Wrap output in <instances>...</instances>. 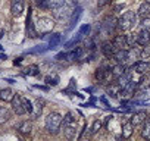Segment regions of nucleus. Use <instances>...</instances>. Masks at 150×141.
Masks as SVG:
<instances>
[{
    "mask_svg": "<svg viewBox=\"0 0 150 141\" xmlns=\"http://www.w3.org/2000/svg\"><path fill=\"white\" fill-rule=\"evenodd\" d=\"M25 5L22 0H12V5H11V12L13 16H21L24 13Z\"/></svg>",
    "mask_w": 150,
    "mask_h": 141,
    "instance_id": "nucleus-7",
    "label": "nucleus"
},
{
    "mask_svg": "<svg viewBox=\"0 0 150 141\" xmlns=\"http://www.w3.org/2000/svg\"><path fill=\"white\" fill-rule=\"evenodd\" d=\"M41 115V104H40V102H37V104L33 107V112H31V116L35 119V118H38Z\"/></svg>",
    "mask_w": 150,
    "mask_h": 141,
    "instance_id": "nucleus-31",
    "label": "nucleus"
},
{
    "mask_svg": "<svg viewBox=\"0 0 150 141\" xmlns=\"http://www.w3.org/2000/svg\"><path fill=\"white\" fill-rule=\"evenodd\" d=\"M0 50H2V47H0Z\"/></svg>",
    "mask_w": 150,
    "mask_h": 141,
    "instance_id": "nucleus-40",
    "label": "nucleus"
},
{
    "mask_svg": "<svg viewBox=\"0 0 150 141\" xmlns=\"http://www.w3.org/2000/svg\"><path fill=\"white\" fill-rule=\"evenodd\" d=\"M22 104H24V109H25V112L27 113H30L31 115V112H33V103H31V100H28L27 97H22Z\"/></svg>",
    "mask_w": 150,
    "mask_h": 141,
    "instance_id": "nucleus-29",
    "label": "nucleus"
},
{
    "mask_svg": "<svg viewBox=\"0 0 150 141\" xmlns=\"http://www.w3.org/2000/svg\"><path fill=\"white\" fill-rule=\"evenodd\" d=\"M60 41H62V35H60L59 32L52 34V37H50V40H49V49H54V47H57V46L60 44Z\"/></svg>",
    "mask_w": 150,
    "mask_h": 141,
    "instance_id": "nucleus-21",
    "label": "nucleus"
},
{
    "mask_svg": "<svg viewBox=\"0 0 150 141\" xmlns=\"http://www.w3.org/2000/svg\"><path fill=\"white\" fill-rule=\"evenodd\" d=\"M25 74H28V75H38V74H40L38 66H37V65H31V66H28V68L25 69Z\"/></svg>",
    "mask_w": 150,
    "mask_h": 141,
    "instance_id": "nucleus-30",
    "label": "nucleus"
},
{
    "mask_svg": "<svg viewBox=\"0 0 150 141\" xmlns=\"http://www.w3.org/2000/svg\"><path fill=\"white\" fill-rule=\"evenodd\" d=\"M18 131L21 132V134H30L31 132V123L28 122V121H24V122H21V123H18Z\"/></svg>",
    "mask_w": 150,
    "mask_h": 141,
    "instance_id": "nucleus-26",
    "label": "nucleus"
},
{
    "mask_svg": "<svg viewBox=\"0 0 150 141\" xmlns=\"http://www.w3.org/2000/svg\"><path fill=\"white\" fill-rule=\"evenodd\" d=\"M46 82H47V84H52V85H56V84H57V78H53V80H52L50 77H47V78H46Z\"/></svg>",
    "mask_w": 150,
    "mask_h": 141,
    "instance_id": "nucleus-36",
    "label": "nucleus"
},
{
    "mask_svg": "<svg viewBox=\"0 0 150 141\" xmlns=\"http://www.w3.org/2000/svg\"><path fill=\"white\" fill-rule=\"evenodd\" d=\"M102 51L106 57H113V54L116 51V47H115L113 41H105L102 44Z\"/></svg>",
    "mask_w": 150,
    "mask_h": 141,
    "instance_id": "nucleus-9",
    "label": "nucleus"
},
{
    "mask_svg": "<svg viewBox=\"0 0 150 141\" xmlns=\"http://www.w3.org/2000/svg\"><path fill=\"white\" fill-rule=\"evenodd\" d=\"M81 40H83V35H81V34L78 32V34H77V37H74V38H72L71 41H68V43L65 44V47H66V49H71L72 46H75V44H78V43H80Z\"/></svg>",
    "mask_w": 150,
    "mask_h": 141,
    "instance_id": "nucleus-28",
    "label": "nucleus"
},
{
    "mask_svg": "<svg viewBox=\"0 0 150 141\" xmlns=\"http://www.w3.org/2000/svg\"><path fill=\"white\" fill-rule=\"evenodd\" d=\"M125 37H127V43H128L129 47L137 43V34H129V35H125Z\"/></svg>",
    "mask_w": 150,
    "mask_h": 141,
    "instance_id": "nucleus-32",
    "label": "nucleus"
},
{
    "mask_svg": "<svg viewBox=\"0 0 150 141\" xmlns=\"http://www.w3.org/2000/svg\"><path fill=\"white\" fill-rule=\"evenodd\" d=\"M81 15H83V8L81 6H75V9H74V12H72V15L69 18V30H72L75 27V24L78 22Z\"/></svg>",
    "mask_w": 150,
    "mask_h": 141,
    "instance_id": "nucleus-11",
    "label": "nucleus"
},
{
    "mask_svg": "<svg viewBox=\"0 0 150 141\" xmlns=\"http://www.w3.org/2000/svg\"><path fill=\"white\" fill-rule=\"evenodd\" d=\"M27 35L30 38H35L38 34L34 28V24H33V11L28 9V18H27Z\"/></svg>",
    "mask_w": 150,
    "mask_h": 141,
    "instance_id": "nucleus-8",
    "label": "nucleus"
},
{
    "mask_svg": "<svg viewBox=\"0 0 150 141\" xmlns=\"http://www.w3.org/2000/svg\"><path fill=\"white\" fill-rule=\"evenodd\" d=\"M112 72H113V77H115V80L118 78V77H121V75H124L127 70H125V66H124V63H118V65H115L113 68H112Z\"/></svg>",
    "mask_w": 150,
    "mask_h": 141,
    "instance_id": "nucleus-24",
    "label": "nucleus"
},
{
    "mask_svg": "<svg viewBox=\"0 0 150 141\" xmlns=\"http://www.w3.org/2000/svg\"><path fill=\"white\" fill-rule=\"evenodd\" d=\"M53 27H54V22H53V19H50V18L41 16V18H38V21H37V30L40 31V34H47V32H50V31L53 30Z\"/></svg>",
    "mask_w": 150,
    "mask_h": 141,
    "instance_id": "nucleus-5",
    "label": "nucleus"
},
{
    "mask_svg": "<svg viewBox=\"0 0 150 141\" xmlns=\"http://www.w3.org/2000/svg\"><path fill=\"white\" fill-rule=\"evenodd\" d=\"M140 25H141V28H144V30H150V16H146V18H143Z\"/></svg>",
    "mask_w": 150,
    "mask_h": 141,
    "instance_id": "nucleus-35",
    "label": "nucleus"
},
{
    "mask_svg": "<svg viewBox=\"0 0 150 141\" xmlns=\"http://www.w3.org/2000/svg\"><path fill=\"white\" fill-rule=\"evenodd\" d=\"M96 80L102 84H110L115 80L112 68H99L96 70Z\"/></svg>",
    "mask_w": 150,
    "mask_h": 141,
    "instance_id": "nucleus-4",
    "label": "nucleus"
},
{
    "mask_svg": "<svg viewBox=\"0 0 150 141\" xmlns=\"http://www.w3.org/2000/svg\"><path fill=\"white\" fill-rule=\"evenodd\" d=\"M113 44L116 47V50H128V43H127V37L125 35H116L113 40Z\"/></svg>",
    "mask_w": 150,
    "mask_h": 141,
    "instance_id": "nucleus-14",
    "label": "nucleus"
},
{
    "mask_svg": "<svg viewBox=\"0 0 150 141\" xmlns=\"http://www.w3.org/2000/svg\"><path fill=\"white\" fill-rule=\"evenodd\" d=\"M135 25H137V15H135V12H131V11L125 12L118 19V28L121 31H128V30H131Z\"/></svg>",
    "mask_w": 150,
    "mask_h": 141,
    "instance_id": "nucleus-2",
    "label": "nucleus"
},
{
    "mask_svg": "<svg viewBox=\"0 0 150 141\" xmlns=\"http://www.w3.org/2000/svg\"><path fill=\"white\" fill-rule=\"evenodd\" d=\"M65 5V0H47V8L49 9H57Z\"/></svg>",
    "mask_w": 150,
    "mask_h": 141,
    "instance_id": "nucleus-27",
    "label": "nucleus"
},
{
    "mask_svg": "<svg viewBox=\"0 0 150 141\" xmlns=\"http://www.w3.org/2000/svg\"><path fill=\"white\" fill-rule=\"evenodd\" d=\"M146 118H147L146 112H144V110H140V112H135V113L131 116L129 122H131L134 126H138V125H141V123L146 121Z\"/></svg>",
    "mask_w": 150,
    "mask_h": 141,
    "instance_id": "nucleus-12",
    "label": "nucleus"
},
{
    "mask_svg": "<svg viewBox=\"0 0 150 141\" xmlns=\"http://www.w3.org/2000/svg\"><path fill=\"white\" fill-rule=\"evenodd\" d=\"M35 88H40V90H47V87H43V85H34Z\"/></svg>",
    "mask_w": 150,
    "mask_h": 141,
    "instance_id": "nucleus-37",
    "label": "nucleus"
},
{
    "mask_svg": "<svg viewBox=\"0 0 150 141\" xmlns=\"http://www.w3.org/2000/svg\"><path fill=\"white\" fill-rule=\"evenodd\" d=\"M90 30H91V27H90L88 24H84V25H83V27L80 28V31H78V32H80V34H81V35L84 37V35H88Z\"/></svg>",
    "mask_w": 150,
    "mask_h": 141,
    "instance_id": "nucleus-34",
    "label": "nucleus"
},
{
    "mask_svg": "<svg viewBox=\"0 0 150 141\" xmlns=\"http://www.w3.org/2000/svg\"><path fill=\"white\" fill-rule=\"evenodd\" d=\"M0 59H6V54H0Z\"/></svg>",
    "mask_w": 150,
    "mask_h": 141,
    "instance_id": "nucleus-38",
    "label": "nucleus"
},
{
    "mask_svg": "<svg viewBox=\"0 0 150 141\" xmlns=\"http://www.w3.org/2000/svg\"><path fill=\"white\" fill-rule=\"evenodd\" d=\"M103 28L108 31V32H110V31H113V28L115 27H118V21L113 18V16H108L105 21H103Z\"/></svg>",
    "mask_w": 150,
    "mask_h": 141,
    "instance_id": "nucleus-16",
    "label": "nucleus"
},
{
    "mask_svg": "<svg viewBox=\"0 0 150 141\" xmlns=\"http://www.w3.org/2000/svg\"><path fill=\"white\" fill-rule=\"evenodd\" d=\"M75 132H77V123H72V125H66L63 126V134L66 138L72 140L75 137Z\"/></svg>",
    "mask_w": 150,
    "mask_h": 141,
    "instance_id": "nucleus-18",
    "label": "nucleus"
},
{
    "mask_svg": "<svg viewBox=\"0 0 150 141\" xmlns=\"http://www.w3.org/2000/svg\"><path fill=\"white\" fill-rule=\"evenodd\" d=\"M12 109H13V112L16 113V115H25L27 112H25V109H24V104H22V97L21 96H18V94H15L13 96V99H12Z\"/></svg>",
    "mask_w": 150,
    "mask_h": 141,
    "instance_id": "nucleus-6",
    "label": "nucleus"
},
{
    "mask_svg": "<svg viewBox=\"0 0 150 141\" xmlns=\"http://www.w3.org/2000/svg\"><path fill=\"white\" fill-rule=\"evenodd\" d=\"M137 13H138L140 16H143V18L150 16V3H147V2L141 3L140 8H138V12H137Z\"/></svg>",
    "mask_w": 150,
    "mask_h": 141,
    "instance_id": "nucleus-22",
    "label": "nucleus"
},
{
    "mask_svg": "<svg viewBox=\"0 0 150 141\" xmlns=\"http://www.w3.org/2000/svg\"><path fill=\"white\" fill-rule=\"evenodd\" d=\"M62 119H63V118H62L59 113H56V112L47 115V118H46V121H44V126H46L47 132H50V134H57L59 129H60V126H62Z\"/></svg>",
    "mask_w": 150,
    "mask_h": 141,
    "instance_id": "nucleus-1",
    "label": "nucleus"
},
{
    "mask_svg": "<svg viewBox=\"0 0 150 141\" xmlns=\"http://www.w3.org/2000/svg\"><path fill=\"white\" fill-rule=\"evenodd\" d=\"M113 59L118 63H125L128 60V50H116L113 54Z\"/></svg>",
    "mask_w": 150,
    "mask_h": 141,
    "instance_id": "nucleus-17",
    "label": "nucleus"
},
{
    "mask_svg": "<svg viewBox=\"0 0 150 141\" xmlns=\"http://www.w3.org/2000/svg\"><path fill=\"white\" fill-rule=\"evenodd\" d=\"M121 90H122V88L119 87V84L112 81V82H110V85L108 87V94H109L110 97H113V99H115L118 94H121Z\"/></svg>",
    "mask_w": 150,
    "mask_h": 141,
    "instance_id": "nucleus-19",
    "label": "nucleus"
},
{
    "mask_svg": "<svg viewBox=\"0 0 150 141\" xmlns=\"http://www.w3.org/2000/svg\"><path fill=\"white\" fill-rule=\"evenodd\" d=\"M132 70H135L137 74H147L150 70V63L149 62H135L132 65Z\"/></svg>",
    "mask_w": 150,
    "mask_h": 141,
    "instance_id": "nucleus-13",
    "label": "nucleus"
},
{
    "mask_svg": "<svg viewBox=\"0 0 150 141\" xmlns=\"http://www.w3.org/2000/svg\"><path fill=\"white\" fill-rule=\"evenodd\" d=\"M146 2H147V3H150V0H146Z\"/></svg>",
    "mask_w": 150,
    "mask_h": 141,
    "instance_id": "nucleus-39",
    "label": "nucleus"
},
{
    "mask_svg": "<svg viewBox=\"0 0 150 141\" xmlns=\"http://www.w3.org/2000/svg\"><path fill=\"white\" fill-rule=\"evenodd\" d=\"M132 131H134V125L131 122H125L122 125V138H129L132 135Z\"/></svg>",
    "mask_w": 150,
    "mask_h": 141,
    "instance_id": "nucleus-20",
    "label": "nucleus"
},
{
    "mask_svg": "<svg viewBox=\"0 0 150 141\" xmlns=\"http://www.w3.org/2000/svg\"><path fill=\"white\" fill-rule=\"evenodd\" d=\"M149 43H150V32H149V30L141 28V31L137 34V44H140V46H147Z\"/></svg>",
    "mask_w": 150,
    "mask_h": 141,
    "instance_id": "nucleus-10",
    "label": "nucleus"
},
{
    "mask_svg": "<svg viewBox=\"0 0 150 141\" xmlns=\"http://www.w3.org/2000/svg\"><path fill=\"white\" fill-rule=\"evenodd\" d=\"M100 128H102V122H100V121H94V122H93V126H91L90 134H91V135H94V134H96Z\"/></svg>",
    "mask_w": 150,
    "mask_h": 141,
    "instance_id": "nucleus-33",
    "label": "nucleus"
},
{
    "mask_svg": "<svg viewBox=\"0 0 150 141\" xmlns=\"http://www.w3.org/2000/svg\"><path fill=\"white\" fill-rule=\"evenodd\" d=\"M141 137L146 140H150V119H146L143 122V129H141Z\"/></svg>",
    "mask_w": 150,
    "mask_h": 141,
    "instance_id": "nucleus-25",
    "label": "nucleus"
},
{
    "mask_svg": "<svg viewBox=\"0 0 150 141\" xmlns=\"http://www.w3.org/2000/svg\"><path fill=\"white\" fill-rule=\"evenodd\" d=\"M15 93L12 88H3V90H0V100L5 102V103H11L12 99H13Z\"/></svg>",
    "mask_w": 150,
    "mask_h": 141,
    "instance_id": "nucleus-15",
    "label": "nucleus"
},
{
    "mask_svg": "<svg viewBox=\"0 0 150 141\" xmlns=\"http://www.w3.org/2000/svg\"><path fill=\"white\" fill-rule=\"evenodd\" d=\"M11 119V112L8 107L5 106H0V123H5Z\"/></svg>",
    "mask_w": 150,
    "mask_h": 141,
    "instance_id": "nucleus-23",
    "label": "nucleus"
},
{
    "mask_svg": "<svg viewBox=\"0 0 150 141\" xmlns=\"http://www.w3.org/2000/svg\"><path fill=\"white\" fill-rule=\"evenodd\" d=\"M74 9H75V3L72 2V0H65L63 6H60L57 9H53V16H54V19L63 21L65 18H71Z\"/></svg>",
    "mask_w": 150,
    "mask_h": 141,
    "instance_id": "nucleus-3",
    "label": "nucleus"
}]
</instances>
